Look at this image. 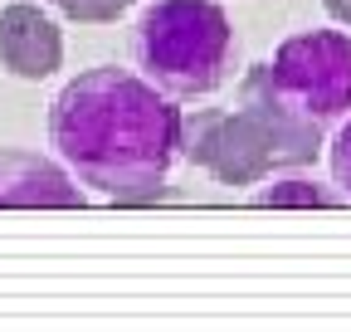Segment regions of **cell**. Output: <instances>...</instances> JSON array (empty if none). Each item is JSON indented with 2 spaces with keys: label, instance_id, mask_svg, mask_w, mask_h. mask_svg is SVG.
Returning <instances> with one entry per match:
<instances>
[{
  "label": "cell",
  "instance_id": "cell-1",
  "mask_svg": "<svg viewBox=\"0 0 351 332\" xmlns=\"http://www.w3.org/2000/svg\"><path fill=\"white\" fill-rule=\"evenodd\" d=\"M176 132L181 108L117 64L83 69L49 103V147L83 186L112 200H156L166 191Z\"/></svg>",
  "mask_w": 351,
  "mask_h": 332
},
{
  "label": "cell",
  "instance_id": "cell-2",
  "mask_svg": "<svg viewBox=\"0 0 351 332\" xmlns=\"http://www.w3.org/2000/svg\"><path fill=\"white\" fill-rule=\"evenodd\" d=\"M234 54L230 15L215 0H156L132 29V59L166 98H205Z\"/></svg>",
  "mask_w": 351,
  "mask_h": 332
},
{
  "label": "cell",
  "instance_id": "cell-3",
  "mask_svg": "<svg viewBox=\"0 0 351 332\" xmlns=\"http://www.w3.org/2000/svg\"><path fill=\"white\" fill-rule=\"evenodd\" d=\"M269 83L302 122L327 128L332 117L351 112V34L307 29L283 39L269 64Z\"/></svg>",
  "mask_w": 351,
  "mask_h": 332
},
{
  "label": "cell",
  "instance_id": "cell-4",
  "mask_svg": "<svg viewBox=\"0 0 351 332\" xmlns=\"http://www.w3.org/2000/svg\"><path fill=\"white\" fill-rule=\"evenodd\" d=\"M176 156H186L219 181V186H254L274 171V137L254 112H219L195 108L181 117L176 132Z\"/></svg>",
  "mask_w": 351,
  "mask_h": 332
},
{
  "label": "cell",
  "instance_id": "cell-5",
  "mask_svg": "<svg viewBox=\"0 0 351 332\" xmlns=\"http://www.w3.org/2000/svg\"><path fill=\"white\" fill-rule=\"evenodd\" d=\"M239 108L254 112L274 137V166H307L322 152V128L317 122H302L269 83V64H254L239 78Z\"/></svg>",
  "mask_w": 351,
  "mask_h": 332
},
{
  "label": "cell",
  "instance_id": "cell-6",
  "mask_svg": "<svg viewBox=\"0 0 351 332\" xmlns=\"http://www.w3.org/2000/svg\"><path fill=\"white\" fill-rule=\"evenodd\" d=\"M0 59H5V69L15 78H49L64 59L59 25L29 0L5 5L0 10Z\"/></svg>",
  "mask_w": 351,
  "mask_h": 332
},
{
  "label": "cell",
  "instance_id": "cell-7",
  "mask_svg": "<svg viewBox=\"0 0 351 332\" xmlns=\"http://www.w3.org/2000/svg\"><path fill=\"white\" fill-rule=\"evenodd\" d=\"M0 205H25V211H73L83 205V191L69 181L59 161L39 152H0Z\"/></svg>",
  "mask_w": 351,
  "mask_h": 332
},
{
  "label": "cell",
  "instance_id": "cell-8",
  "mask_svg": "<svg viewBox=\"0 0 351 332\" xmlns=\"http://www.w3.org/2000/svg\"><path fill=\"white\" fill-rule=\"evenodd\" d=\"M254 200L258 205H278V211H327V205H341V191L317 186V181H274Z\"/></svg>",
  "mask_w": 351,
  "mask_h": 332
},
{
  "label": "cell",
  "instance_id": "cell-9",
  "mask_svg": "<svg viewBox=\"0 0 351 332\" xmlns=\"http://www.w3.org/2000/svg\"><path fill=\"white\" fill-rule=\"evenodd\" d=\"M54 5L78 25H103V20H117L132 0H54Z\"/></svg>",
  "mask_w": 351,
  "mask_h": 332
},
{
  "label": "cell",
  "instance_id": "cell-10",
  "mask_svg": "<svg viewBox=\"0 0 351 332\" xmlns=\"http://www.w3.org/2000/svg\"><path fill=\"white\" fill-rule=\"evenodd\" d=\"M332 181L341 186V200H351V122L332 137Z\"/></svg>",
  "mask_w": 351,
  "mask_h": 332
},
{
  "label": "cell",
  "instance_id": "cell-11",
  "mask_svg": "<svg viewBox=\"0 0 351 332\" xmlns=\"http://www.w3.org/2000/svg\"><path fill=\"white\" fill-rule=\"evenodd\" d=\"M322 5H327V15L337 25H351V0H322Z\"/></svg>",
  "mask_w": 351,
  "mask_h": 332
}]
</instances>
